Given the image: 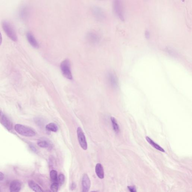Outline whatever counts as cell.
<instances>
[{
  "mask_svg": "<svg viewBox=\"0 0 192 192\" xmlns=\"http://www.w3.org/2000/svg\"><path fill=\"white\" fill-rule=\"evenodd\" d=\"M113 8L114 14L117 17L122 21H125V12L122 0H113Z\"/></svg>",
  "mask_w": 192,
  "mask_h": 192,
  "instance_id": "6da1fadb",
  "label": "cell"
},
{
  "mask_svg": "<svg viewBox=\"0 0 192 192\" xmlns=\"http://www.w3.org/2000/svg\"><path fill=\"white\" fill-rule=\"evenodd\" d=\"M14 128L16 132L22 136L33 137L35 136L36 134L35 131L32 128L21 124H16Z\"/></svg>",
  "mask_w": 192,
  "mask_h": 192,
  "instance_id": "7a4b0ae2",
  "label": "cell"
},
{
  "mask_svg": "<svg viewBox=\"0 0 192 192\" xmlns=\"http://www.w3.org/2000/svg\"><path fill=\"white\" fill-rule=\"evenodd\" d=\"M2 25L4 32L9 38L14 41L17 40V36L15 30L9 22L4 21L2 22Z\"/></svg>",
  "mask_w": 192,
  "mask_h": 192,
  "instance_id": "3957f363",
  "label": "cell"
},
{
  "mask_svg": "<svg viewBox=\"0 0 192 192\" xmlns=\"http://www.w3.org/2000/svg\"><path fill=\"white\" fill-rule=\"evenodd\" d=\"M60 68L61 71L65 77L69 80L73 79L70 63L68 59H65L62 62Z\"/></svg>",
  "mask_w": 192,
  "mask_h": 192,
  "instance_id": "277c9868",
  "label": "cell"
},
{
  "mask_svg": "<svg viewBox=\"0 0 192 192\" xmlns=\"http://www.w3.org/2000/svg\"><path fill=\"white\" fill-rule=\"evenodd\" d=\"M92 15L96 20L99 22L103 21L106 19L105 13L100 7L94 6L91 8Z\"/></svg>",
  "mask_w": 192,
  "mask_h": 192,
  "instance_id": "5b68a950",
  "label": "cell"
},
{
  "mask_svg": "<svg viewBox=\"0 0 192 192\" xmlns=\"http://www.w3.org/2000/svg\"><path fill=\"white\" fill-rule=\"evenodd\" d=\"M77 134L80 146L83 150H86L88 148V144L86 138L82 129L80 127L77 128Z\"/></svg>",
  "mask_w": 192,
  "mask_h": 192,
  "instance_id": "8992f818",
  "label": "cell"
},
{
  "mask_svg": "<svg viewBox=\"0 0 192 192\" xmlns=\"http://www.w3.org/2000/svg\"><path fill=\"white\" fill-rule=\"evenodd\" d=\"M86 38L88 42L94 45L98 43L100 40V36L96 32L93 31L87 33Z\"/></svg>",
  "mask_w": 192,
  "mask_h": 192,
  "instance_id": "52a82bcc",
  "label": "cell"
},
{
  "mask_svg": "<svg viewBox=\"0 0 192 192\" xmlns=\"http://www.w3.org/2000/svg\"><path fill=\"white\" fill-rule=\"evenodd\" d=\"M91 186L90 179L87 174H84L82 179V191L87 192L89 191Z\"/></svg>",
  "mask_w": 192,
  "mask_h": 192,
  "instance_id": "ba28073f",
  "label": "cell"
},
{
  "mask_svg": "<svg viewBox=\"0 0 192 192\" xmlns=\"http://www.w3.org/2000/svg\"><path fill=\"white\" fill-rule=\"evenodd\" d=\"M108 81L110 86L113 88H116L118 86V81L116 77L113 73L109 72L107 74Z\"/></svg>",
  "mask_w": 192,
  "mask_h": 192,
  "instance_id": "9c48e42d",
  "label": "cell"
},
{
  "mask_svg": "<svg viewBox=\"0 0 192 192\" xmlns=\"http://www.w3.org/2000/svg\"><path fill=\"white\" fill-rule=\"evenodd\" d=\"M22 184L20 181L17 180L12 181L9 186L11 192H19L21 189Z\"/></svg>",
  "mask_w": 192,
  "mask_h": 192,
  "instance_id": "30bf717a",
  "label": "cell"
},
{
  "mask_svg": "<svg viewBox=\"0 0 192 192\" xmlns=\"http://www.w3.org/2000/svg\"><path fill=\"white\" fill-rule=\"evenodd\" d=\"M1 122L3 125L8 130H11L12 129V122L6 116H2L1 118Z\"/></svg>",
  "mask_w": 192,
  "mask_h": 192,
  "instance_id": "8fae6325",
  "label": "cell"
},
{
  "mask_svg": "<svg viewBox=\"0 0 192 192\" xmlns=\"http://www.w3.org/2000/svg\"><path fill=\"white\" fill-rule=\"evenodd\" d=\"M27 40L30 45L35 48L38 49L39 47V45L36 39L35 38L34 36L30 32H28L27 35Z\"/></svg>",
  "mask_w": 192,
  "mask_h": 192,
  "instance_id": "7c38bea8",
  "label": "cell"
},
{
  "mask_svg": "<svg viewBox=\"0 0 192 192\" xmlns=\"http://www.w3.org/2000/svg\"><path fill=\"white\" fill-rule=\"evenodd\" d=\"M95 172L98 177L101 179H103L104 177V173L103 168L100 163L96 164L95 167Z\"/></svg>",
  "mask_w": 192,
  "mask_h": 192,
  "instance_id": "4fadbf2b",
  "label": "cell"
},
{
  "mask_svg": "<svg viewBox=\"0 0 192 192\" xmlns=\"http://www.w3.org/2000/svg\"><path fill=\"white\" fill-rule=\"evenodd\" d=\"M28 185L30 188L34 191L36 192L44 191L40 186L37 184L34 181L32 180L29 181Z\"/></svg>",
  "mask_w": 192,
  "mask_h": 192,
  "instance_id": "5bb4252c",
  "label": "cell"
},
{
  "mask_svg": "<svg viewBox=\"0 0 192 192\" xmlns=\"http://www.w3.org/2000/svg\"><path fill=\"white\" fill-rule=\"evenodd\" d=\"M146 140H147V141L148 142V143H150L153 147H154L156 149V150H159V151L162 152H165V150H164L162 147H161V146L157 144V143H155L152 140L150 139V138L149 137H146Z\"/></svg>",
  "mask_w": 192,
  "mask_h": 192,
  "instance_id": "9a60e30c",
  "label": "cell"
},
{
  "mask_svg": "<svg viewBox=\"0 0 192 192\" xmlns=\"http://www.w3.org/2000/svg\"><path fill=\"white\" fill-rule=\"evenodd\" d=\"M111 121L113 130L116 133H118L120 132L119 125L117 124V121L114 117H111Z\"/></svg>",
  "mask_w": 192,
  "mask_h": 192,
  "instance_id": "2e32d148",
  "label": "cell"
},
{
  "mask_svg": "<svg viewBox=\"0 0 192 192\" xmlns=\"http://www.w3.org/2000/svg\"><path fill=\"white\" fill-rule=\"evenodd\" d=\"M29 10L27 7H23L21 9L20 16L22 19H27L29 15Z\"/></svg>",
  "mask_w": 192,
  "mask_h": 192,
  "instance_id": "e0dca14e",
  "label": "cell"
},
{
  "mask_svg": "<svg viewBox=\"0 0 192 192\" xmlns=\"http://www.w3.org/2000/svg\"><path fill=\"white\" fill-rule=\"evenodd\" d=\"M46 129L50 132H56L58 130L57 126L53 123H50L46 126Z\"/></svg>",
  "mask_w": 192,
  "mask_h": 192,
  "instance_id": "ac0fdd59",
  "label": "cell"
},
{
  "mask_svg": "<svg viewBox=\"0 0 192 192\" xmlns=\"http://www.w3.org/2000/svg\"><path fill=\"white\" fill-rule=\"evenodd\" d=\"M50 177L51 180L53 182H58V172L55 170H52L50 172Z\"/></svg>",
  "mask_w": 192,
  "mask_h": 192,
  "instance_id": "d6986e66",
  "label": "cell"
},
{
  "mask_svg": "<svg viewBox=\"0 0 192 192\" xmlns=\"http://www.w3.org/2000/svg\"><path fill=\"white\" fill-rule=\"evenodd\" d=\"M38 146L42 148L49 147L50 145V143L46 140H40L37 143Z\"/></svg>",
  "mask_w": 192,
  "mask_h": 192,
  "instance_id": "ffe728a7",
  "label": "cell"
},
{
  "mask_svg": "<svg viewBox=\"0 0 192 192\" xmlns=\"http://www.w3.org/2000/svg\"><path fill=\"white\" fill-rule=\"evenodd\" d=\"M65 177L64 175L60 173L58 176V182L59 186H62L65 182Z\"/></svg>",
  "mask_w": 192,
  "mask_h": 192,
  "instance_id": "44dd1931",
  "label": "cell"
},
{
  "mask_svg": "<svg viewBox=\"0 0 192 192\" xmlns=\"http://www.w3.org/2000/svg\"><path fill=\"white\" fill-rule=\"evenodd\" d=\"M59 186L58 182H53L50 186L51 191L54 192H58V190Z\"/></svg>",
  "mask_w": 192,
  "mask_h": 192,
  "instance_id": "7402d4cb",
  "label": "cell"
},
{
  "mask_svg": "<svg viewBox=\"0 0 192 192\" xmlns=\"http://www.w3.org/2000/svg\"><path fill=\"white\" fill-rule=\"evenodd\" d=\"M128 189L129 191L131 192H136V188L135 186H128Z\"/></svg>",
  "mask_w": 192,
  "mask_h": 192,
  "instance_id": "603a6c76",
  "label": "cell"
},
{
  "mask_svg": "<svg viewBox=\"0 0 192 192\" xmlns=\"http://www.w3.org/2000/svg\"><path fill=\"white\" fill-rule=\"evenodd\" d=\"M30 148L34 152H37V150L36 148L34 145H30Z\"/></svg>",
  "mask_w": 192,
  "mask_h": 192,
  "instance_id": "cb8c5ba5",
  "label": "cell"
},
{
  "mask_svg": "<svg viewBox=\"0 0 192 192\" xmlns=\"http://www.w3.org/2000/svg\"><path fill=\"white\" fill-rule=\"evenodd\" d=\"M145 35L146 38L147 39H149L150 37V32L148 30H146L145 32Z\"/></svg>",
  "mask_w": 192,
  "mask_h": 192,
  "instance_id": "d4e9b609",
  "label": "cell"
},
{
  "mask_svg": "<svg viewBox=\"0 0 192 192\" xmlns=\"http://www.w3.org/2000/svg\"><path fill=\"white\" fill-rule=\"evenodd\" d=\"M76 187V183H72L71 186H70V189L72 190H74Z\"/></svg>",
  "mask_w": 192,
  "mask_h": 192,
  "instance_id": "484cf974",
  "label": "cell"
},
{
  "mask_svg": "<svg viewBox=\"0 0 192 192\" xmlns=\"http://www.w3.org/2000/svg\"><path fill=\"white\" fill-rule=\"evenodd\" d=\"M4 178V174L2 172H0V181L3 180Z\"/></svg>",
  "mask_w": 192,
  "mask_h": 192,
  "instance_id": "4316f807",
  "label": "cell"
},
{
  "mask_svg": "<svg viewBox=\"0 0 192 192\" xmlns=\"http://www.w3.org/2000/svg\"><path fill=\"white\" fill-rule=\"evenodd\" d=\"M2 35H1V32H0V45H1L2 43Z\"/></svg>",
  "mask_w": 192,
  "mask_h": 192,
  "instance_id": "83f0119b",
  "label": "cell"
},
{
  "mask_svg": "<svg viewBox=\"0 0 192 192\" xmlns=\"http://www.w3.org/2000/svg\"><path fill=\"white\" fill-rule=\"evenodd\" d=\"M0 115H1V112H0Z\"/></svg>",
  "mask_w": 192,
  "mask_h": 192,
  "instance_id": "f1b7e54d",
  "label": "cell"
}]
</instances>
